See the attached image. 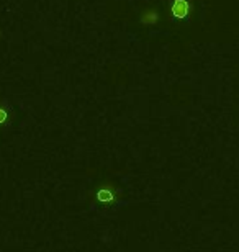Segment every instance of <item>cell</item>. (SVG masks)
Instances as JSON below:
<instances>
[{
	"mask_svg": "<svg viewBox=\"0 0 239 252\" xmlns=\"http://www.w3.org/2000/svg\"><path fill=\"white\" fill-rule=\"evenodd\" d=\"M172 12L177 18L185 17L187 12H189V2L187 0H175L174 5H172Z\"/></svg>",
	"mask_w": 239,
	"mask_h": 252,
	"instance_id": "6da1fadb",
	"label": "cell"
},
{
	"mask_svg": "<svg viewBox=\"0 0 239 252\" xmlns=\"http://www.w3.org/2000/svg\"><path fill=\"white\" fill-rule=\"evenodd\" d=\"M157 20H159V15H157V12H154V10H147V12L141 15V23H144V25H154L157 23Z\"/></svg>",
	"mask_w": 239,
	"mask_h": 252,
	"instance_id": "7a4b0ae2",
	"label": "cell"
},
{
	"mask_svg": "<svg viewBox=\"0 0 239 252\" xmlns=\"http://www.w3.org/2000/svg\"><path fill=\"white\" fill-rule=\"evenodd\" d=\"M2 120H5V113L0 112V123H2Z\"/></svg>",
	"mask_w": 239,
	"mask_h": 252,
	"instance_id": "3957f363",
	"label": "cell"
}]
</instances>
